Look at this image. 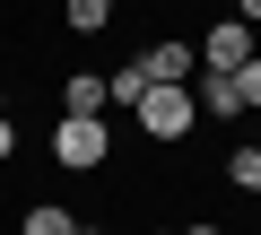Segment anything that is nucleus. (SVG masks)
<instances>
[{"label":"nucleus","instance_id":"nucleus-1","mask_svg":"<svg viewBox=\"0 0 261 235\" xmlns=\"http://www.w3.org/2000/svg\"><path fill=\"white\" fill-rule=\"evenodd\" d=\"M105 148H113V131H105V113H61V122H53V157H61L70 174L105 166Z\"/></svg>","mask_w":261,"mask_h":235},{"label":"nucleus","instance_id":"nucleus-2","mask_svg":"<svg viewBox=\"0 0 261 235\" xmlns=\"http://www.w3.org/2000/svg\"><path fill=\"white\" fill-rule=\"evenodd\" d=\"M130 113H140V131H148V140H183V131L200 122V105H192V87H148V96L130 105Z\"/></svg>","mask_w":261,"mask_h":235},{"label":"nucleus","instance_id":"nucleus-3","mask_svg":"<svg viewBox=\"0 0 261 235\" xmlns=\"http://www.w3.org/2000/svg\"><path fill=\"white\" fill-rule=\"evenodd\" d=\"M140 79H148V87H192V79H200V53H192L183 35H166V44L140 53Z\"/></svg>","mask_w":261,"mask_h":235},{"label":"nucleus","instance_id":"nucleus-4","mask_svg":"<svg viewBox=\"0 0 261 235\" xmlns=\"http://www.w3.org/2000/svg\"><path fill=\"white\" fill-rule=\"evenodd\" d=\"M244 61H252V27L244 18H218L209 44H200V70H244Z\"/></svg>","mask_w":261,"mask_h":235},{"label":"nucleus","instance_id":"nucleus-5","mask_svg":"<svg viewBox=\"0 0 261 235\" xmlns=\"http://www.w3.org/2000/svg\"><path fill=\"white\" fill-rule=\"evenodd\" d=\"M192 105L209 113V122H235V113H244V87H235V70H200V79H192Z\"/></svg>","mask_w":261,"mask_h":235},{"label":"nucleus","instance_id":"nucleus-6","mask_svg":"<svg viewBox=\"0 0 261 235\" xmlns=\"http://www.w3.org/2000/svg\"><path fill=\"white\" fill-rule=\"evenodd\" d=\"M113 105V87L96 79V70H70V87H61V113H105Z\"/></svg>","mask_w":261,"mask_h":235},{"label":"nucleus","instance_id":"nucleus-7","mask_svg":"<svg viewBox=\"0 0 261 235\" xmlns=\"http://www.w3.org/2000/svg\"><path fill=\"white\" fill-rule=\"evenodd\" d=\"M226 183H235V192H261V140L226 148Z\"/></svg>","mask_w":261,"mask_h":235},{"label":"nucleus","instance_id":"nucleus-8","mask_svg":"<svg viewBox=\"0 0 261 235\" xmlns=\"http://www.w3.org/2000/svg\"><path fill=\"white\" fill-rule=\"evenodd\" d=\"M27 235H79V218L53 209V200H35V209H27Z\"/></svg>","mask_w":261,"mask_h":235},{"label":"nucleus","instance_id":"nucleus-9","mask_svg":"<svg viewBox=\"0 0 261 235\" xmlns=\"http://www.w3.org/2000/svg\"><path fill=\"white\" fill-rule=\"evenodd\" d=\"M105 87H113V105H140V96H148V79H140V61H122V70H113Z\"/></svg>","mask_w":261,"mask_h":235},{"label":"nucleus","instance_id":"nucleus-10","mask_svg":"<svg viewBox=\"0 0 261 235\" xmlns=\"http://www.w3.org/2000/svg\"><path fill=\"white\" fill-rule=\"evenodd\" d=\"M105 18H113V0H70V27H79V35H96Z\"/></svg>","mask_w":261,"mask_h":235},{"label":"nucleus","instance_id":"nucleus-11","mask_svg":"<svg viewBox=\"0 0 261 235\" xmlns=\"http://www.w3.org/2000/svg\"><path fill=\"white\" fill-rule=\"evenodd\" d=\"M235 87H244V113H261V53H252V61L235 70Z\"/></svg>","mask_w":261,"mask_h":235},{"label":"nucleus","instance_id":"nucleus-12","mask_svg":"<svg viewBox=\"0 0 261 235\" xmlns=\"http://www.w3.org/2000/svg\"><path fill=\"white\" fill-rule=\"evenodd\" d=\"M18 157V131H9V113H0V166H9Z\"/></svg>","mask_w":261,"mask_h":235},{"label":"nucleus","instance_id":"nucleus-13","mask_svg":"<svg viewBox=\"0 0 261 235\" xmlns=\"http://www.w3.org/2000/svg\"><path fill=\"white\" fill-rule=\"evenodd\" d=\"M235 18H244V27H261V0H235Z\"/></svg>","mask_w":261,"mask_h":235},{"label":"nucleus","instance_id":"nucleus-14","mask_svg":"<svg viewBox=\"0 0 261 235\" xmlns=\"http://www.w3.org/2000/svg\"><path fill=\"white\" fill-rule=\"evenodd\" d=\"M79 235H105V226H87V218H79Z\"/></svg>","mask_w":261,"mask_h":235},{"label":"nucleus","instance_id":"nucleus-15","mask_svg":"<svg viewBox=\"0 0 261 235\" xmlns=\"http://www.w3.org/2000/svg\"><path fill=\"white\" fill-rule=\"evenodd\" d=\"M183 235H218V226H183Z\"/></svg>","mask_w":261,"mask_h":235},{"label":"nucleus","instance_id":"nucleus-16","mask_svg":"<svg viewBox=\"0 0 261 235\" xmlns=\"http://www.w3.org/2000/svg\"><path fill=\"white\" fill-rule=\"evenodd\" d=\"M0 113H9V105H0Z\"/></svg>","mask_w":261,"mask_h":235}]
</instances>
